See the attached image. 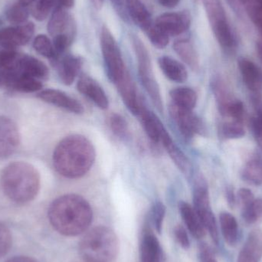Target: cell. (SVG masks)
<instances>
[{
    "label": "cell",
    "mask_w": 262,
    "mask_h": 262,
    "mask_svg": "<svg viewBox=\"0 0 262 262\" xmlns=\"http://www.w3.org/2000/svg\"><path fill=\"white\" fill-rule=\"evenodd\" d=\"M6 262H38L34 258L28 256H15L9 258Z\"/></svg>",
    "instance_id": "681fc988"
},
{
    "label": "cell",
    "mask_w": 262,
    "mask_h": 262,
    "mask_svg": "<svg viewBox=\"0 0 262 262\" xmlns=\"http://www.w3.org/2000/svg\"><path fill=\"white\" fill-rule=\"evenodd\" d=\"M179 210L182 220L191 235L197 239L204 238L206 234V229L193 206L186 202L180 201L179 203Z\"/></svg>",
    "instance_id": "44dd1931"
},
{
    "label": "cell",
    "mask_w": 262,
    "mask_h": 262,
    "mask_svg": "<svg viewBox=\"0 0 262 262\" xmlns=\"http://www.w3.org/2000/svg\"><path fill=\"white\" fill-rule=\"evenodd\" d=\"M262 259V230L253 229L249 232L236 262H260Z\"/></svg>",
    "instance_id": "e0dca14e"
},
{
    "label": "cell",
    "mask_w": 262,
    "mask_h": 262,
    "mask_svg": "<svg viewBox=\"0 0 262 262\" xmlns=\"http://www.w3.org/2000/svg\"><path fill=\"white\" fill-rule=\"evenodd\" d=\"M211 24L226 18L220 0H203Z\"/></svg>",
    "instance_id": "60d3db41"
},
{
    "label": "cell",
    "mask_w": 262,
    "mask_h": 262,
    "mask_svg": "<svg viewBox=\"0 0 262 262\" xmlns=\"http://www.w3.org/2000/svg\"><path fill=\"white\" fill-rule=\"evenodd\" d=\"M220 229L225 242L229 246H234L238 240V225L234 215L227 212L220 215Z\"/></svg>",
    "instance_id": "4316f807"
},
{
    "label": "cell",
    "mask_w": 262,
    "mask_h": 262,
    "mask_svg": "<svg viewBox=\"0 0 262 262\" xmlns=\"http://www.w3.org/2000/svg\"><path fill=\"white\" fill-rule=\"evenodd\" d=\"M238 68L243 81L249 90L258 93L262 90V72L251 60L242 58L238 60Z\"/></svg>",
    "instance_id": "7402d4cb"
},
{
    "label": "cell",
    "mask_w": 262,
    "mask_h": 262,
    "mask_svg": "<svg viewBox=\"0 0 262 262\" xmlns=\"http://www.w3.org/2000/svg\"><path fill=\"white\" fill-rule=\"evenodd\" d=\"M160 142H161L163 147L166 149L169 154V157L172 159L177 167L186 175H189L191 171V163L186 154L180 149L172 140L165 127L160 132Z\"/></svg>",
    "instance_id": "d6986e66"
},
{
    "label": "cell",
    "mask_w": 262,
    "mask_h": 262,
    "mask_svg": "<svg viewBox=\"0 0 262 262\" xmlns=\"http://www.w3.org/2000/svg\"><path fill=\"white\" fill-rule=\"evenodd\" d=\"M111 1L115 5V9L118 11L121 16L122 18H125L126 12L125 10H124V2H123V0H111Z\"/></svg>",
    "instance_id": "c3c4849f"
},
{
    "label": "cell",
    "mask_w": 262,
    "mask_h": 262,
    "mask_svg": "<svg viewBox=\"0 0 262 262\" xmlns=\"http://www.w3.org/2000/svg\"><path fill=\"white\" fill-rule=\"evenodd\" d=\"M119 249L118 235L113 229L104 226L88 230L78 246L80 256L85 262H114Z\"/></svg>",
    "instance_id": "277c9868"
},
{
    "label": "cell",
    "mask_w": 262,
    "mask_h": 262,
    "mask_svg": "<svg viewBox=\"0 0 262 262\" xmlns=\"http://www.w3.org/2000/svg\"><path fill=\"white\" fill-rule=\"evenodd\" d=\"M90 203L77 194H66L55 199L49 208L48 217L60 235L75 237L85 233L93 220Z\"/></svg>",
    "instance_id": "6da1fadb"
},
{
    "label": "cell",
    "mask_w": 262,
    "mask_h": 262,
    "mask_svg": "<svg viewBox=\"0 0 262 262\" xmlns=\"http://www.w3.org/2000/svg\"><path fill=\"white\" fill-rule=\"evenodd\" d=\"M257 52H258V57H259L262 62V41H258V44H257Z\"/></svg>",
    "instance_id": "f5cc1de1"
},
{
    "label": "cell",
    "mask_w": 262,
    "mask_h": 262,
    "mask_svg": "<svg viewBox=\"0 0 262 262\" xmlns=\"http://www.w3.org/2000/svg\"><path fill=\"white\" fill-rule=\"evenodd\" d=\"M257 106L258 107V113L253 119L252 127H253L257 141L258 142V144L262 149V104L258 103Z\"/></svg>",
    "instance_id": "ee69618b"
},
{
    "label": "cell",
    "mask_w": 262,
    "mask_h": 262,
    "mask_svg": "<svg viewBox=\"0 0 262 262\" xmlns=\"http://www.w3.org/2000/svg\"><path fill=\"white\" fill-rule=\"evenodd\" d=\"M173 49L180 58L191 69L193 70L198 69V56L190 41L188 40L176 41L173 45Z\"/></svg>",
    "instance_id": "f1b7e54d"
},
{
    "label": "cell",
    "mask_w": 262,
    "mask_h": 262,
    "mask_svg": "<svg viewBox=\"0 0 262 262\" xmlns=\"http://www.w3.org/2000/svg\"><path fill=\"white\" fill-rule=\"evenodd\" d=\"M199 260L200 262H218L210 248L205 244H202L200 246Z\"/></svg>",
    "instance_id": "f6af8a7d"
},
{
    "label": "cell",
    "mask_w": 262,
    "mask_h": 262,
    "mask_svg": "<svg viewBox=\"0 0 262 262\" xmlns=\"http://www.w3.org/2000/svg\"><path fill=\"white\" fill-rule=\"evenodd\" d=\"M220 111L222 115L232 120L243 121L245 112L244 105L238 100H230L226 104L220 106Z\"/></svg>",
    "instance_id": "8d00e7d4"
},
{
    "label": "cell",
    "mask_w": 262,
    "mask_h": 262,
    "mask_svg": "<svg viewBox=\"0 0 262 262\" xmlns=\"http://www.w3.org/2000/svg\"><path fill=\"white\" fill-rule=\"evenodd\" d=\"M166 206L161 202H156L149 212V220L151 226L158 234L161 233L163 222L166 216Z\"/></svg>",
    "instance_id": "d590c367"
},
{
    "label": "cell",
    "mask_w": 262,
    "mask_h": 262,
    "mask_svg": "<svg viewBox=\"0 0 262 262\" xmlns=\"http://www.w3.org/2000/svg\"><path fill=\"white\" fill-rule=\"evenodd\" d=\"M158 64L162 72L169 81L183 83L187 80L188 73L185 66L171 57H160Z\"/></svg>",
    "instance_id": "603a6c76"
},
{
    "label": "cell",
    "mask_w": 262,
    "mask_h": 262,
    "mask_svg": "<svg viewBox=\"0 0 262 262\" xmlns=\"http://www.w3.org/2000/svg\"><path fill=\"white\" fill-rule=\"evenodd\" d=\"M58 6L63 8H71L74 6L75 0H57Z\"/></svg>",
    "instance_id": "816d5d0a"
},
{
    "label": "cell",
    "mask_w": 262,
    "mask_h": 262,
    "mask_svg": "<svg viewBox=\"0 0 262 262\" xmlns=\"http://www.w3.org/2000/svg\"><path fill=\"white\" fill-rule=\"evenodd\" d=\"M140 255L141 262H162L163 252L160 242L152 232L150 225L146 223L140 240Z\"/></svg>",
    "instance_id": "5bb4252c"
},
{
    "label": "cell",
    "mask_w": 262,
    "mask_h": 262,
    "mask_svg": "<svg viewBox=\"0 0 262 262\" xmlns=\"http://www.w3.org/2000/svg\"><path fill=\"white\" fill-rule=\"evenodd\" d=\"M146 32L151 43L157 49H164L169 44V35L155 24H152Z\"/></svg>",
    "instance_id": "ab89813d"
},
{
    "label": "cell",
    "mask_w": 262,
    "mask_h": 262,
    "mask_svg": "<svg viewBox=\"0 0 262 262\" xmlns=\"http://www.w3.org/2000/svg\"><path fill=\"white\" fill-rule=\"evenodd\" d=\"M58 6L57 0H32L29 6L30 14L38 21L46 19L54 8Z\"/></svg>",
    "instance_id": "1f68e13d"
},
{
    "label": "cell",
    "mask_w": 262,
    "mask_h": 262,
    "mask_svg": "<svg viewBox=\"0 0 262 262\" xmlns=\"http://www.w3.org/2000/svg\"><path fill=\"white\" fill-rule=\"evenodd\" d=\"M191 19L186 12H169L160 15L155 25L168 35H181L190 26Z\"/></svg>",
    "instance_id": "7c38bea8"
},
{
    "label": "cell",
    "mask_w": 262,
    "mask_h": 262,
    "mask_svg": "<svg viewBox=\"0 0 262 262\" xmlns=\"http://www.w3.org/2000/svg\"><path fill=\"white\" fill-rule=\"evenodd\" d=\"M222 135L226 139H238L244 137L246 134L243 121L232 120L224 123L222 126Z\"/></svg>",
    "instance_id": "74e56055"
},
{
    "label": "cell",
    "mask_w": 262,
    "mask_h": 262,
    "mask_svg": "<svg viewBox=\"0 0 262 262\" xmlns=\"http://www.w3.org/2000/svg\"><path fill=\"white\" fill-rule=\"evenodd\" d=\"M161 6L166 8H174L180 3V0H158Z\"/></svg>",
    "instance_id": "f907efd6"
},
{
    "label": "cell",
    "mask_w": 262,
    "mask_h": 262,
    "mask_svg": "<svg viewBox=\"0 0 262 262\" xmlns=\"http://www.w3.org/2000/svg\"><path fill=\"white\" fill-rule=\"evenodd\" d=\"M126 8L133 21L142 30L146 31L152 26L150 14L140 0H126Z\"/></svg>",
    "instance_id": "cb8c5ba5"
},
{
    "label": "cell",
    "mask_w": 262,
    "mask_h": 262,
    "mask_svg": "<svg viewBox=\"0 0 262 262\" xmlns=\"http://www.w3.org/2000/svg\"><path fill=\"white\" fill-rule=\"evenodd\" d=\"M226 200L231 207L233 208L236 204L237 197L234 194L233 189L232 188H229L226 190Z\"/></svg>",
    "instance_id": "7dc6e473"
},
{
    "label": "cell",
    "mask_w": 262,
    "mask_h": 262,
    "mask_svg": "<svg viewBox=\"0 0 262 262\" xmlns=\"http://www.w3.org/2000/svg\"><path fill=\"white\" fill-rule=\"evenodd\" d=\"M133 46L135 51L138 67L139 78L144 87L146 93L150 98L159 112H163V100L160 87L154 77L152 64L147 49L137 37L133 38Z\"/></svg>",
    "instance_id": "5b68a950"
},
{
    "label": "cell",
    "mask_w": 262,
    "mask_h": 262,
    "mask_svg": "<svg viewBox=\"0 0 262 262\" xmlns=\"http://www.w3.org/2000/svg\"><path fill=\"white\" fill-rule=\"evenodd\" d=\"M111 130L118 138L125 139L129 134L128 124L124 117L118 114H112L109 118Z\"/></svg>",
    "instance_id": "f35d334b"
},
{
    "label": "cell",
    "mask_w": 262,
    "mask_h": 262,
    "mask_svg": "<svg viewBox=\"0 0 262 262\" xmlns=\"http://www.w3.org/2000/svg\"><path fill=\"white\" fill-rule=\"evenodd\" d=\"M77 89L101 110L109 107V100L103 88L95 80L88 75L80 77L77 82Z\"/></svg>",
    "instance_id": "4fadbf2b"
},
{
    "label": "cell",
    "mask_w": 262,
    "mask_h": 262,
    "mask_svg": "<svg viewBox=\"0 0 262 262\" xmlns=\"http://www.w3.org/2000/svg\"><path fill=\"white\" fill-rule=\"evenodd\" d=\"M48 31L52 37L58 35H68L74 37V28L72 18L64 8L57 6L48 25Z\"/></svg>",
    "instance_id": "ffe728a7"
},
{
    "label": "cell",
    "mask_w": 262,
    "mask_h": 262,
    "mask_svg": "<svg viewBox=\"0 0 262 262\" xmlns=\"http://www.w3.org/2000/svg\"><path fill=\"white\" fill-rule=\"evenodd\" d=\"M53 63L56 66L60 80L66 85L73 84L82 66L81 60L72 55L59 57Z\"/></svg>",
    "instance_id": "ac0fdd59"
},
{
    "label": "cell",
    "mask_w": 262,
    "mask_h": 262,
    "mask_svg": "<svg viewBox=\"0 0 262 262\" xmlns=\"http://www.w3.org/2000/svg\"><path fill=\"white\" fill-rule=\"evenodd\" d=\"M43 84L39 80L18 74L9 87V90L20 93H36L42 90Z\"/></svg>",
    "instance_id": "f546056e"
},
{
    "label": "cell",
    "mask_w": 262,
    "mask_h": 262,
    "mask_svg": "<svg viewBox=\"0 0 262 262\" xmlns=\"http://www.w3.org/2000/svg\"><path fill=\"white\" fill-rule=\"evenodd\" d=\"M103 1H104V0H92V3H93L94 6H95L97 9H99V8L101 7L103 4Z\"/></svg>",
    "instance_id": "db71d44e"
},
{
    "label": "cell",
    "mask_w": 262,
    "mask_h": 262,
    "mask_svg": "<svg viewBox=\"0 0 262 262\" xmlns=\"http://www.w3.org/2000/svg\"><path fill=\"white\" fill-rule=\"evenodd\" d=\"M242 216L245 223L255 224L262 220V199H255L249 204L242 207Z\"/></svg>",
    "instance_id": "e575fe53"
},
{
    "label": "cell",
    "mask_w": 262,
    "mask_h": 262,
    "mask_svg": "<svg viewBox=\"0 0 262 262\" xmlns=\"http://www.w3.org/2000/svg\"><path fill=\"white\" fill-rule=\"evenodd\" d=\"M217 41L224 48H231L234 45V38L226 18L212 25Z\"/></svg>",
    "instance_id": "d6a6232c"
},
{
    "label": "cell",
    "mask_w": 262,
    "mask_h": 262,
    "mask_svg": "<svg viewBox=\"0 0 262 262\" xmlns=\"http://www.w3.org/2000/svg\"><path fill=\"white\" fill-rule=\"evenodd\" d=\"M30 15L29 8L19 0H15L11 3L5 12L6 19L12 25H21L27 23Z\"/></svg>",
    "instance_id": "83f0119b"
},
{
    "label": "cell",
    "mask_w": 262,
    "mask_h": 262,
    "mask_svg": "<svg viewBox=\"0 0 262 262\" xmlns=\"http://www.w3.org/2000/svg\"><path fill=\"white\" fill-rule=\"evenodd\" d=\"M169 95L172 104L180 108L192 111L196 105V92L190 88H177L170 91Z\"/></svg>",
    "instance_id": "484cf974"
},
{
    "label": "cell",
    "mask_w": 262,
    "mask_h": 262,
    "mask_svg": "<svg viewBox=\"0 0 262 262\" xmlns=\"http://www.w3.org/2000/svg\"><path fill=\"white\" fill-rule=\"evenodd\" d=\"M173 233L178 244L185 250L189 249L190 247V241H189L187 231L185 229L184 226L181 225L176 226L174 228Z\"/></svg>",
    "instance_id": "7bdbcfd3"
},
{
    "label": "cell",
    "mask_w": 262,
    "mask_h": 262,
    "mask_svg": "<svg viewBox=\"0 0 262 262\" xmlns=\"http://www.w3.org/2000/svg\"><path fill=\"white\" fill-rule=\"evenodd\" d=\"M35 32L32 23L21 25H12L0 29V48L16 50L18 47L29 42Z\"/></svg>",
    "instance_id": "ba28073f"
},
{
    "label": "cell",
    "mask_w": 262,
    "mask_h": 262,
    "mask_svg": "<svg viewBox=\"0 0 262 262\" xmlns=\"http://www.w3.org/2000/svg\"><path fill=\"white\" fill-rule=\"evenodd\" d=\"M139 116L141 118L142 124L146 135L154 143L160 142V132L163 126L158 117L143 106Z\"/></svg>",
    "instance_id": "d4e9b609"
},
{
    "label": "cell",
    "mask_w": 262,
    "mask_h": 262,
    "mask_svg": "<svg viewBox=\"0 0 262 262\" xmlns=\"http://www.w3.org/2000/svg\"><path fill=\"white\" fill-rule=\"evenodd\" d=\"M21 137L15 123L6 116H0V158L10 157L18 149Z\"/></svg>",
    "instance_id": "30bf717a"
},
{
    "label": "cell",
    "mask_w": 262,
    "mask_h": 262,
    "mask_svg": "<svg viewBox=\"0 0 262 262\" xmlns=\"http://www.w3.org/2000/svg\"><path fill=\"white\" fill-rule=\"evenodd\" d=\"M32 46L39 55H42L45 58H49L52 62L57 59V55L55 53V49H54L53 43L47 35H37L34 38Z\"/></svg>",
    "instance_id": "836d02e7"
},
{
    "label": "cell",
    "mask_w": 262,
    "mask_h": 262,
    "mask_svg": "<svg viewBox=\"0 0 262 262\" xmlns=\"http://www.w3.org/2000/svg\"><path fill=\"white\" fill-rule=\"evenodd\" d=\"M12 238L10 230L0 223V258L6 255L12 247Z\"/></svg>",
    "instance_id": "b9f144b4"
},
{
    "label": "cell",
    "mask_w": 262,
    "mask_h": 262,
    "mask_svg": "<svg viewBox=\"0 0 262 262\" xmlns=\"http://www.w3.org/2000/svg\"><path fill=\"white\" fill-rule=\"evenodd\" d=\"M192 200L193 208L198 214L205 229L209 232L213 243L218 245L220 242L218 226L211 207L207 184L202 177H198L194 183Z\"/></svg>",
    "instance_id": "8992f818"
},
{
    "label": "cell",
    "mask_w": 262,
    "mask_h": 262,
    "mask_svg": "<svg viewBox=\"0 0 262 262\" xmlns=\"http://www.w3.org/2000/svg\"><path fill=\"white\" fill-rule=\"evenodd\" d=\"M96 152L93 143L84 136L73 134L63 138L52 156L54 167L67 179L84 177L92 169Z\"/></svg>",
    "instance_id": "7a4b0ae2"
},
{
    "label": "cell",
    "mask_w": 262,
    "mask_h": 262,
    "mask_svg": "<svg viewBox=\"0 0 262 262\" xmlns=\"http://www.w3.org/2000/svg\"><path fill=\"white\" fill-rule=\"evenodd\" d=\"M37 97L44 102L76 115H81L84 112V107L78 100L61 91L45 89L40 91Z\"/></svg>",
    "instance_id": "8fae6325"
},
{
    "label": "cell",
    "mask_w": 262,
    "mask_h": 262,
    "mask_svg": "<svg viewBox=\"0 0 262 262\" xmlns=\"http://www.w3.org/2000/svg\"><path fill=\"white\" fill-rule=\"evenodd\" d=\"M243 177L246 182L255 186L262 185V160L254 158L249 160L243 171Z\"/></svg>",
    "instance_id": "4dcf8cb0"
},
{
    "label": "cell",
    "mask_w": 262,
    "mask_h": 262,
    "mask_svg": "<svg viewBox=\"0 0 262 262\" xmlns=\"http://www.w3.org/2000/svg\"><path fill=\"white\" fill-rule=\"evenodd\" d=\"M2 189L8 199L17 204H26L35 200L41 187L38 169L24 161L8 164L0 177Z\"/></svg>",
    "instance_id": "3957f363"
},
{
    "label": "cell",
    "mask_w": 262,
    "mask_h": 262,
    "mask_svg": "<svg viewBox=\"0 0 262 262\" xmlns=\"http://www.w3.org/2000/svg\"><path fill=\"white\" fill-rule=\"evenodd\" d=\"M15 66L18 73L42 81L49 78V71L47 66L38 58L26 54L19 53Z\"/></svg>",
    "instance_id": "9a60e30c"
},
{
    "label": "cell",
    "mask_w": 262,
    "mask_h": 262,
    "mask_svg": "<svg viewBox=\"0 0 262 262\" xmlns=\"http://www.w3.org/2000/svg\"><path fill=\"white\" fill-rule=\"evenodd\" d=\"M237 199L241 204L242 207H243L253 201L255 198L250 189L242 188L238 190Z\"/></svg>",
    "instance_id": "bcb514c9"
},
{
    "label": "cell",
    "mask_w": 262,
    "mask_h": 262,
    "mask_svg": "<svg viewBox=\"0 0 262 262\" xmlns=\"http://www.w3.org/2000/svg\"><path fill=\"white\" fill-rule=\"evenodd\" d=\"M169 113L185 138H192L195 134L204 132L203 122L192 111L185 110L171 104Z\"/></svg>",
    "instance_id": "9c48e42d"
},
{
    "label": "cell",
    "mask_w": 262,
    "mask_h": 262,
    "mask_svg": "<svg viewBox=\"0 0 262 262\" xmlns=\"http://www.w3.org/2000/svg\"><path fill=\"white\" fill-rule=\"evenodd\" d=\"M100 39L107 77L112 82L116 84L127 72L121 49L115 37L105 26L101 29Z\"/></svg>",
    "instance_id": "52a82bcc"
},
{
    "label": "cell",
    "mask_w": 262,
    "mask_h": 262,
    "mask_svg": "<svg viewBox=\"0 0 262 262\" xmlns=\"http://www.w3.org/2000/svg\"><path fill=\"white\" fill-rule=\"evenodd\" d=\"M115 84L126 107L133 115L139 116L143 105L139 99L137 87L128 71Z\"/></svg>",
    "instance_id": "2e32d148"
}]
</instances>
